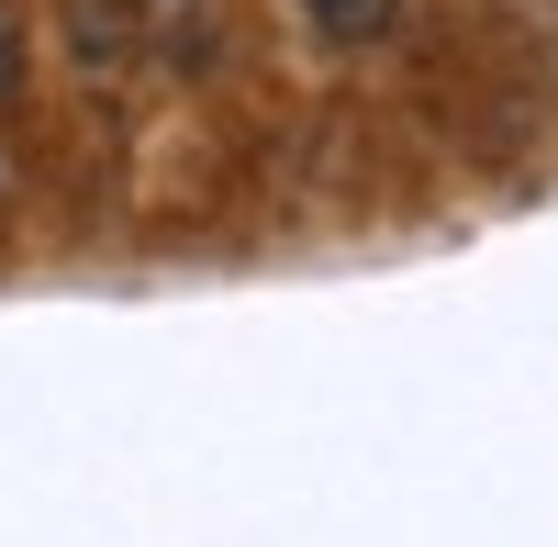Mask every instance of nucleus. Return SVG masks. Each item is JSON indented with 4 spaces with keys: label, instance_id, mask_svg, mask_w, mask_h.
<instances>
[{
    "label": "nucleus",
    "instance_id": "nucleus-1",
    "mask_svg": "<svg viewBox=\"0 0 558 547\" xmlns=\"http://www.w3.org/2000/svg\"><path fill=\"white\" fill-rule=\"evenodd\" d=\"M313 23L336 34V45H368V34L391 23V0H313Z\"/></svg>",
    "mask_w": 558,
    "mask_h": 547
}]
</instances>
